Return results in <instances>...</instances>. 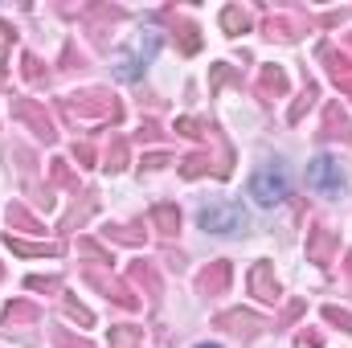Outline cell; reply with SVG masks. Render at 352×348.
Returning <instances> with one entry per match:
<instances>
[{"instance_id":"cell-1","label":"cell","mask_w":352,"mask_h":348,"mask_svg":"<svg viewBox=\"0 0 352 348\" xmlns=\"http://www.w3.org/2000/svg\"><path fill=\"white\" fill-rule=\"evenodd\" d=\"M62 115L66 119H107V123H119L123 107L111 90H87V94H70L62 98Z\"/></svg>"},{"instance_id":"cell-2","label":"cell","mask_w":352,"mask_h":348,"mask_svg":"<svg viewBox=\"0 0 352 348\" xmlns=\"http://www.w3.org/2000/svg\"><path fill=\"white\" fill-rule=\"evenodd\" d=\"M197 221H201L205 234H238L246 226V209L234 205V201H213V205H201Z\"/></svg>"},{"instance_id":"cell-3","label":"cell","mask_w":352,"mask_h":348,"mask_svg":"<svg viewBox=\"0 0 352 348\" xmlns=\"http://www.w3.org/2000/svg\"><path fill=\"white\" fill-rule=\"evenodd\" d=\"M287 188H291V180H287V168L283 164H263L258 173L250 176V197L258 205H278L287 197Z\"/></svg>"},{"instance_id":"cell-4","label":"cell","mask_w":352,"mask_h":348,"mask_svg":"<svg viewBox=\"0 0 352 348\" xmlns=\"http://www.w3.org/2000/svg\"><path fill=\"white\" fill-rule=\"evenodd\" d=\"M12 119L16 123H25L37 140H45V144H54L58 140V127H54V119H50V111L37 102V98H12Z\"/></svg>"},{"instance_id":"cell-5","label":"cell","mask_w":352,"mask_h":348,"mask_svg":"<svg viewBox=\"0 0 352 348\" xmlns=\"http://www.w3.org/2000/svg\"><path fill=\"white\" fill-rule=\"evenodd\" d=\"M307 184H311L320 197H340V193H344V173H340V164H336L332 156H316V160L307 164Z\"/></svg>"},{"instance_id":"cell-6","label":"cell","mask_w":352,"mask_h":348,"mask_svg":"<svg viewBox=\"0 0 352 348\" xmlns=\"http://www.w3.org/2000/svg\"><path fill=\"white\" fill-rule=\"evenodd\" d=\"M336 250H340V234H336V230L316 226V230L307 234V262H316V266H332V262H336Z\"/></svg>"},{"instance_id":"cell-7","label":"cell","mask_w":352,"mask_h":348,"mask_svg":"<svg viewBox=\"0 0 352 348\" xmlns=\"http://www.w3.org/2000/svg\"><path fill=\"white\" fill-rule=\"evenodd\" d=\"M320 135H324V140H332V144H349V140H352V119H349V111H344L340 102H328V107H324Z\"/></svg>"},{"instance_id":"cell-8","label":"cell","mask_w":352,"mask_h":348,"mask_svg":"<svg viewBox=\"0 0 352 348\" xmlns=\"http://www.w3.org/2000/svg\"><path fill=\"white\" fill-rule=\"evenodd\" d=\"M152 54H156V33H148L144 41H135V50L119 58L115 74H119V78H140V66H148V62H152Z\"/></svg>"},{"instance_id":"cell-9","label":"cell","mask_w":352,"mask_h":348,"mask_svg":"<svg viewBox=\"0 0 352 348\" xmlns=\"http://www.w3.org/2000/svg\"><path fill=\"white\" fill-rule=\"evenodd\" d=\"M230 279H234V266L217 259L197 274V291H201V295H226V291H230Z\"/></svg>"},{"instance_id":"cell-10","label":"cell","mask_w":352,"mask_h":348,"mask_svg":"<svg viewBox=\"0 0 352 348\" xmlns=\"http://www.w3.org/2000/svg\"><path fill=\"white\" fill-rule=\"evenodd\" d=\"M250 291H254V299H263V303H278V279H274L270 262H254V266H250Z\"/></svg>"},{"instance_id":"cell-11","label":"cell","mask_w":352,"mask_h":348,"mask_svg":"<svg viewBox=\"0 0 352 348\" xmlns=\"http://www.w3.org/2000/svg\"><path fill=\"white\" fill-rule=\"evenodd\" d=\"M87 279H90V287H98V291H102L107 299H115L119 307H140V299L131 295V287H123L119 279H107V274H98V270H90Z\"/></svg>"},{"instance_id":"cell-12","label":"cell","mask_w":352,"mask_h":348,"mask_svg":"<svg viewBox=\"0 0 352 348\" xmlns=\"http://www.w3.org/2000/svg\"><path fill=\"white\" fill-rule=\"evenodd\" d=\"M217 328L238 332V336H254V332L263 328V320H258L254 312H221V316H217Z\"/></svg>"},{"instance_id":"cell-13","label":"cell","mask_w":352,"mask_h":348,"mask_svg":"<svg viewBox=\"0 0 352 348\" xmlns=\"http://www.w3.org/2000/svg\"><path fill=\"white\" fill-rule=\"evenodd\" d=\"M8 250L12 254H25V259H58L62 254V242H25V238H12L8 234Z\"/></svg>"},{"instance_id":"cell-14","label":"cell","mask_w":352,"mask_h":348,"mask_svg":"<svg viewBox=\"0 0 352 348\" xmlns=\"http://www.w3.org/2000/svg\"><path fill=\"white\" fill-rule=\"evenodd\" d=\"M254 90H258V98H266V102H270V98H283V94H287V74H283L278 66H263Z\"/></svg>"},{"instance_id":"cell-15","label":"cell","mask_w":352,"mask_h":348,"mask_svg":"<svg viewBox=\"0 0 352 348\" xmlns=\"http://www.w3.org/2000/svg\"><path fill=\"white\" fill-rule=\"evenodd\" d=\"M266 37H270V41H295V37H299V33H303V21H295V17H283V12H278V17H266Z\"/></svg>"},{"instance_id":"cell-16","label":"cell","mask_w":352,"mask_h":348,"mask_svg":"<svg viewBox=\"0 0 352 348\" xmlns=\"http://www.w3.org/2000/svg\"><path fill=\"white\" fill-rule=\"evenodd\" d=\"M0 320H4L8 328H21V324H37V320H41V312H37L29 299H16V303H8V307L0 312Z\"/></svg>"},{"instance_id":"cell-17","label":"cell","mask_w":352,"mask_h":348,"mask_svg":"<svg viewBox=\"0 0 352 348\" xmlns=\"http://www.w3.org/2000/svg\"><path fill=\"white\" fill-rule=\"evenodd\" d=\"M4 217H8V230H16V234H45V226H41L25 205H8Z\"/></svg>"},{"instance_id":"cell-18","label":"cell","mask_w":352,"mask_h":348,"mask_svg":"<svg viewBox=\"0 0 352 348\" xmlns=\"http://www.w3.org/2000/svg\"><path fill=\"white\" fill-rule=\"evenodd\" d=\"M148 217H152V226H156L164 238H176V230H180V209H176V205H168V201H164V205H156Z\"/></svg>"},{"instance_id":"cell-19","label":"cell","mask_w":352,"mask_h":348,"mask_svg":"<svg viewBox=\"0 0 352 348\" xmlns=\"http://www.w3.org/2000/svg\"><path fill=\"white\" fill-rule=\"evenodd\" d=\"M324 62H328V74H332L336 83L352 78V54H349V50H336V45H328V50H324Z\"/></svg>"},{"instance_id":"cell-20","label":"cell","mask_w":352,"mask_h":348,"mask_svg":"<svg viewBox=\"0 0 352 348\" xmlns=\"http://www.w3.org/2000/svg\"><path fill=\"white\" fill-rule=\"evenodd\" d=\"M221 29H226L230 37L246 33V29H250V12H246L242 4H230V8H221Z\"/></svg>"},{"instance_id":"cell-21","label":"cell","mask_w":352,"mask_h":348,"mask_svg":"<svg viewBox=\"0 0 352 348\" xmlns=\"http://www.w3.org/2000/svg\"><path fill=\"white\" fill-rule=\"evenodd\" d=\"M127 274H131V283H135V287H144L148 295H160V279H156V270H152L148 262H131V270H127Z\"/></svg>"},{"instance_id":"cell-22","label":"cell","mask_w":352,"mask_h":348,"mask_svg":"<svg viewBox=\"0 0 352 348\" xmlns=\"http://www.w3.org/2000/svg\"><path fill=\"white\" fill-rule=\"evenodd\" d=\"M102 238H107V242H123V246H144V242H148V234H140V230H131V226H107Z\"/></svg>"},{"instance_id":"cell-23","label":"cell","mask_w":352,"mask_h":348,"mask_svg":"<svg viewBox=\"0 0 352 348\" xmlns=\"http://www.w3.org/2000/svg\"><path fill=\"white\" fill-rule=\"evenodd\" d=\"M140 345H144V328H131V324L111 328V348H140Z\"/></svg>"},{"instance_id":"cell-24","label":"cell","mask_w":352,"mask_h":348,"mask_svg":"<svg viewBox=\"0 0 352 348\" xmlns=\"http://www.w3.org/2000/svg\"><path fill=\"white\" fill-rule=\"evenodd\" d=\"M176 135H188V140H205V135H213V123H205V119H176V127H173Z\"/></svg>"},{"instance_id":"cell-25","label":"cell","mask_w":352,"mask_h":348,"mask_svg":"<svg viewBox=\"0 0 352 348\" xmlns=\"http://www.w3.org/2000/svg\"><path fill=\"white\" fill-rule=\"evenodd\" d=\"M209 164H213V160H209V152H192V156H184V160H180V176H184V180H197L201 173H209Z\"/></svg>"},{"instance_id":"cell-26","label":"cell","mask_w":352,"mask_h":348,"mask_svg":"<svg viewBox=\"0 0 352 348\" xmlns=\"http://www.w3.org/2000/svg\"><path fill=\"white\" fill-rule=\"evenodd\" d=\"M102 168L107 173H119V168H127V140H111V148H107V160H102Z\"/></svg>"},{"instance_id":"cell-27","label":"cell","mask_w":352,"mask_h":348,"mask_svg":"<svg viewBox=\"0 0 352 348\" xmlns=\"http://www.w3.org/2000/svg\"><path fill=\"white\" fill-rule=\"evenodd\" d=\"M316 94H320V90H316V83H307V87H303V94H299V102L287 111V119H291V123H299V119H303V111L316 102Z\"/></svg>"},{"instance_id":"cell-28","label":"cell","mask_w":352,"mask_h":348,"mask_svg":"<svg viewBox=\"0 0 352 348\" xmlns=\"http://www.w3.org/2000/svg\"><path fill=\"white\" fill-rule=\"evenodd\" d=\"M324 320H328V324H336L340 332H349V328H352V312L336 307V303H328V307H324Z\"/></svg>"},{"instance_id":"cell-29","label":"cell","mask_w":352,"mask_h":348,"mask_svg":"<svg viewBox=\"0 0 352 348\" xmlns=\"http://www.w3.org/2000/svg\"><path fill=\"white\" fill-rule=\"evenodd\" d=\"M54 348H90V340H78L70 328H54Z\"/></svg>"},{"instance_id":"cell-30","label":"cell","mask_w":352,"mask_h":348,"mask_svg":"<svg viewBox=\"0 0 352 348\" xmlns=\"http://www.w3.org/2000/svg\"><path fill=\"white\" fill-rule=\"evenodd\" d=\"M180 45H184V54H197L201 50V37H197V29L188 21H180Z\"/></svg>"},{"instance_id":"cell-31","label":"cell","mask_w":352,"mask_h":348,"mask_svg":"<svg viewBox=\"0 0 352 348\" xmlns=\"http://www.w3.org/2000/svg\"><path fill=\"white\" fill-rule=\"evenodd\" d=\"M66 316H70V320H78L82 328H90V324H94V316H90V312L82 307V303H78V299H66Z\"/></svg>"},{"instance_id":"cell-32","label":"cell","mask_w":352,"mask_h":348,"mask_svg":"<svg viewBox=\"0 0 352 348\" xmlns=\"http://www.w3.org/2000/svg\"><path fill=\"white\" fill-rule=\"evenodd\" d=\"M78 250H82V254H87V259H94V262H111V254H107V250H102V246H94V242H87V238H82V242H78Z\"/></svg>"},{"instance_id":"cell-33","label":"cell","mask_w":352,"mask_h":348,"mask_svg":"<svg viewBox=\"0 0 352 348\" xmlns=\"http://www.w3.org/2000/svg\"><path fill=\"white\" fill-rule=\"evenodd\" d=\"M50 173H54V180H58V184H78V180L70 176V168H66V160H54V168H50Z\"/></svg>"},{"instance_id":"cell-34","label":"cell","mask_w":352,"mask_h":348,"mask_svg":"<svg viewBox=\"0 0 352 348\" xmlns=\"http://www.w3.org/2000/svg\"><path fill=\"white\" fill-rule=\"evenodd\" d=\"M25 78H29V83H41V62H37L33 54H25Z\"/></svg>"},{"instance_id":"cell-35","label":"cell","mask_w":352,"mask_h":348,"mask_svg":"<svg viewBox=\"0 0 352 348\" xmlns=\"http://www.w3.org/2000/svg\"><path fill=\"white\" fill-rule=\"evenodd\" d=\"M74 160H78L82 168H90V164H94V148H90V144H74Z\"/></svg>"},{"instance_id":"cell-36","label":"cell","mask_w":352,"mask_h":348,"mask_svg":"<svg viewBox=\"0 0 352 348\" xmlns=\"http://www.w3.org/2000/svg\"><path fill=\"white\" fill-rule=\"evenodd\" d=\"M160 135H164V131H160V123H156V119H148V123L140 127V140H148V144H152V140H160Z\"/></svg>"},{"instance_id":"cell-37","label":"cell","mask_w":352,"mask_h":348,"mask_svg":"<svg viewBox=\"0 0 352 348\" xmlns=\"http://www.w3.org/2000/svg\"><path fill=\"white\" fill-rule=\"evenodd\" d=\"M29 287H33V291H58L62 283H58V279H37V274H33V279H29Z\"/></svg>"},{"instance_id":"cell-38","label":"cell","mask_w":352,"mask_h":348,"mask_svg":"<svg viewBox=\"0 0 352 348\" xmlns=\"http://www.w3.org/2000/svg\"><path fill=\"white\" fill-rule=\"evenodd\" d=\"M299 345L303 348H320L324 345V336H320V332H299Z\"/></svg>"},{"instance_id":"cell-39","label":"cell","mask_w":352,"mask_h":348,"mask_svg":"<svg viewBox=\"0 0 352 348\" xmlns=\"http://www.w3.org/2000/svg\"><path fill=\"white\" fill-rule=\"evenodd\" d=\"M164 164H173V160L160 156V152H156V156H144V168H164Z\"/></svg>"},{"instance_id":"cell-40","label":"cell","mask_w":352,"mask_h":348,"mask_svg":"<svg viewBox=\"0 0 352 348\" xmlns=\"http://www.w3.org/2000/svg\"><path fill=\"white\" fill-rule=\"evenodd\" d=\"M344 279H349V287H352V254L344 259Z\"/></svg>"},{"instance_id":"cell-41","label":"cell","mask_w":352,"mask_h":348,"mask_svg":"<svg viewBox=\"0 0 352 348\" xmlns=\"http://www.w3.org/2000/svg\"><path fill=\"white\" fill-rule=\"evenodd\" d=\"M336 87H340V90H344V94L352 98V78H344V83H336Z\"/></svg>"},{"instance_id":"cell-42","label":"cell","mask_w":352,"mask_h":348,"mask_svg":"<svg viewBox=\"0 0 352 348\" xmlns=\"http://www.w3.org/2000/svg\"><path fill=\"white\" fill-rule=\"evenodd\" d=\"M4 83H8V66H0V87H4Z\"/></svg>"},{"instance_id":"cell-43","label":"cell","mask_w":352,"mask_h":348,"mask_svg":"<svg viewBox=\"0 0 352 348\" xmlns=\"http://www.w3.org/2000/svg\"><path fill=\"white\" fill-rule=\"evenodd\" d=\"M197 348H221V345H197Z\"/></svg>"},{"instance_id":"cell-44","label":"cell","mask_w":352,"mask_h":348,"mask_svg":"<svg viewBox=\"0 0 352 348\" xmlns=\"http://www.w3.org/2000/svg\"><path fill=\"white\" fill-rule=\"evenodd\" d=\"M349 54H352V37H349Z\"/></svg>"},{"instance_id":"cell-45","label":"cell","mask_w":352,"mask_h":348,"mask_svg":"<svg viewBox=\"0 0 352 348\" xmlns=\"http://www.w3.org/2000/svg\"><path fill=\"white\" fill-rule=\"evenodd\" d=\"M0 274H4V270H0Z\"/></svg>"}]
</instances>
